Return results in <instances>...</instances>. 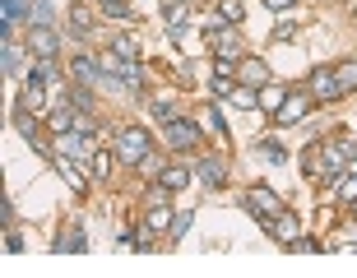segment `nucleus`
<instances>
[{"mask_svg":"<svg viewBox=\"0 0 357 278\" xmlns=\"http://www.w3.org/2000/svg\"><path fill=\"white\" fill-rule=\"evenodd\" d=\"M153 153V139H149L144 125H126V130L116 134V158L121 162H130V167H139V162Z\"/></svg>","mask_w":357,"mask_h":278,"instance_id":"obj_1","label":"nucleus"},{"mask_svg":"<svg viewBox=\"0 0 357 278\" xmlns=\"http://www.w3.org/2000/svg\"><path fill=\"white\" fill-rule=\"evenodd\" d=\"M246 209L255 213V218H260V223H274L278 213H283V199L274 195V190H269V185H251V195H246Z\"/></svg>","mask_w":357,"mask_h":278,"instance_id":"obj_2","label":"nucleus"},{"mask_svg":"<svg viewBox=\"0 0 357 278\" xmlns=\"http://www.w3.org/2000/svg\"><path fill=\"white\" fill-rule=\"evenodd\" d=\"M306 111H311V93H306V88H292V93H288V102L274 111V121H278V125H302Z\"/></svg>","mask_w":357,"mask_h":278,"instance_id":"obj_3","label":"nucleus"},{"mask_svg":"<svg viewBox=\"0 0 357 278\" xmlns=\"http://www.w3.org/2000/svg\"><path fill=\"white\" fill-rule=\"evenodd\" d=\"M162 139H167L172 148H195L199 144V125H195V121H185V116H176V121L162 125Z\"/></svg>","mask_w":357,"mask_h":278,"instance_id":"obj_4","label":"nucleus"},{"mask_svg":"<svg viewBox=\"0 0 357 278\" xmlns=\"http://www.w3.org/2000/svg\"><path fill=\"white\" fill-rule=\"evenodd\" d=\"M311 93H316L320 102H334V98H344V84H339V75H334L330 65H320L316 75H311Z\"/></svg>","mask_w":357,"mask_h":278,"instance_id":"obj_5","label":"nucleus"},{"mask_svg":"<svg viewBox=\"0 0 357 278\" xmlns=\"http://www.w3.org/2000/svg\"><path fill=\"white\" fill-rule=\"evenodd\" d=\"M237 79L246 84V88H265L269 84V65L255 61V56H246V61H237Z\"/></svg>","mask_w":357,"mask_h":278,"instance_id":"obj_6","label":"nucleus"},{"mask_svg":"<svg viewBox=\"0 0 357 278\" xmlns=\"http://www.w3.org/2000/svg\"><path fill=\"white\" fill-rule=\"evenodd\" d=\"M56 47H61V42H56V28H33V33H28V52L38 56V61H52Z\"/></svg>","mask_w":357,"mask_h":278,"instance_id":"obj_7","label":"nucleus"},{"mask_svg":"<svg viewBox=\"0 0 357 278\" xmlns=\"http://www.w3.org/2000/svg\"><path fill=\"white\" fill-rule=\"evenodd\" d=\"M213 56H227V61H241V38L232 28H213Z\"/></svg>","mask_w":357,"mask_h":278,"instance_id":"obj_8","label":"nucleus"},{"mask_svg":"<svg viewBox=\"0 0 357 278\" xmlns=\"http://www.w3.org/2000/svg\"><path fill=\"white\" fill-rule=\"evenodd\" d=\"M70 75H75V84H107L102 65L89 61V56H75V61H70Z\"/></svg>","mask_w":357,"mask_h":278,"instance_id":"obj_9","label":"nucleus"},{"mask_svg":"<svg viewBox=\"0 0 357 278\" xmlns=\"http://www.w3.org/2000/svg\"><path fill=\"white\" fill-rule=\"evenodd\" d=\"M269 232H274V237L283 241V246H292V241H297V232H302V223H297V218H292V213L283 209V213L274 218V223H269Z\"/></svg>","mask_w":357,"mask_h":278,"instance_id":"obj_10","label":"nucleus"},{"mask_svg":"<svg viewBox=\"0 0 357 278\" xmlns=\"http://www.w3.org/2000/svg\"><path fill=\"white\" fill-rule=\"evenodd\" d=\"M149 204H153V209H149V232H167V227H172L176 223V218H172V209H167V199H149Z\"/></svg>","mask_w":357,"mask_h":278,"instance_id":"obj_11","label":"nucleus"},{"mask_svg":"<svg viewBox=\"0 0 357 278\" xmlns=\"http://www.w3.org/2000/svg\"><path fill=\"white\" fill-rule=\"evenodd\" d=\"M52 167H56V172H61V176H66V181L75 185L79 195H89V181H84V176L75 172V162H70V153H56V158H52Z\"/></svg>","mask_w":357,"mask_h":278,"instance_id":"obj_12","label":"nucleus"},{"mask_svg":"<svg viewBox=\"0 0 357 278\" xmlns=\"http://www.w3.org/2000/svg\"><path fill=\"white\" fill-rule=\"evenodd\" d=\"M223 176H227L223 158H199V181L209 185V190H218V185H223Z\"/></svg>","mask_w":357,"mask_h":278,"instance_id":"obj_13","label":"nucleus"},{"mask_svg":"<svg viewBox=\"0 0 357 278\" xmlns=\"http://www.w3.org/2000/svg\"><path fill=\"white\" fill-rule=\"evenodd\" d=\"M288 84H274V79H269L265 84V88H260V107H265V111H278V107H283V102H288Z\"/></svg>","mask_w":357,"mask_h":278,"instance_id":"obj_14","label":"nucleus"},{"mask_svg":"<svg viewBox=\"0 0 357 278\" xmlns=\"http://www.w3.org/2000/svg\"><path fill=\"white\" fill-rule=\"evenodd\" d=\"M162 190H185V185H190V172H185L181 162H172V167H162Z\"/></svg>","mask_w":357,"mask_h":278,"instance_id":"obj_15","label":"nucleus"},{"mask_svg":"<svg viewBox=\"0 0 357 278\" xmlns=\"http://www.w3.org/2000/svg\"><path fill=\"white\" fill-rule=\"evenodd\" d=\"M28 0H0V24H19V19H28Z\"/></svg>","mask_w":357,"mask_h":278,"instance_id":"obj_16","label":"nucleus"},{"mask_svg":"<svg viewBox=\"0 0 357 278\" xmlns=\"http://www.w3.org/2000/svg\"><path fill=\"white\" fill-rule=\"evenodd\" d=\"M334 199H339V204H353V209H357V172L344 176V181H334Z\"/></svg>","mask_w":357,"mask_h":278,"instance_id":"obj_17","label":"nucleus"},{"mask_svg":"<svg viewBox=\"0 0 357 278\" xmlns=\"http://www.w3.org/2000/svg\"><path fill=\"white\" fill-rule=\"evenodd\" d=\"M28 19H33V28H52V19H56L52 0H33V10H28Z\"/></svg>","mask_w":357,"mask_h":278,"instance_id":"obj_18","label":"nucleus"},{"mask_svg":"<svg viewBox=\"0 0 357 278\" xmlns=\"http://www.w3.org/2000/svg\"><path fill=\"white\" fill-rule=\"evenodd\" d=\"M56 251H89V237H84L79 227H66V237L56 241Z\"/></svg>","mask_w":357,"mask_h":278,"instance_id":"obj_19","label":"nucleus"},{"mask_svg":"<svg viewBox=\"0 0 357 278\" xmlns=\"http://www.w3.org/2000/svg\"><path fill=\"white\" fill-rule=\"evenodd\" d=\"M98 5H102V14H107V19H126V24L135 19V10L126 5V0H98Z\"/></svg>","mask_w":357,"mask_h":278,"instance_id":"obj_20","label":"nucleus"},{"mask_svg":"<svg viewBox=\"0 0 357 278\" xmlns=\"http://www.w3.org/2000/svg\"><path fill=\"white\" fill-rule=\"evenodd\" d=\"M334 75H339L344 93H353V88H357V61H344V65H334Z\"/></svg>","mask_w":357,"mask_h":278,"instance_id":"obj_21","label":"nucleus"},{"mask_svg":"<svg viewBox=\"0 0 357 278\" xmlns=\"http://www.w3.org/2000/svg\"><path fill=\"white\" fill-rule=\"evenodd\" d=\"M33 79L38 84H61V70H56L52 61H38V65H33Z\"/></svg>","mask_w":357,"mask_h":278,"instance_id":"obj_22","label":"nucleus"},{"mask_svg":"<svg viewBox=\"0 0 357 278\" xmlns=\"http://www.w3.org/2000/svg\"><path fill=\"white\" fill-rule=\"evenodd\" d=\"M70 107H75V111H93V93L84 88V84H75V88H70Z\"/></svg>","mask_w":357,"mask_h":278,"instance_id":"obj_23","label":"nucleus"},{"mask_svg":"<svg viewBox=\"0 0 357 278\" xmlns=\"http://www.w3.org/2000/svg\"><path fill=\"white\" fill-rule=\"evenodd\" d=\"M149 107H153V116H158L162 125H167V121H176V107H172V98H153Z\"/></svg>","mask_w":357,"mask_h":278,"instance_id":"obj_24","label":"nucleus"},{"mask_svg":"<svg viewBox=\"0 0 357 278\" xmlns=\"http://www.w3.org/2000/svg\"><path fill=\"white\" fill-rule=\"evenodd\" d=\"M112 52L126 56V61H139V42H135V38H116V42H112Z\"/></svg>","mask_w":357,"mask_h":278,"instance_id":"obj_25","label":"nucleus"},{"mask_svg":"<svg viewBox=\"0 0 357 278\" xmlns=\"http://www.w3.org/2000/svg\"><path fill=\"white\" fill-rule=\"evenodd\" d=\"M185 19H190V5H185V0H172V5H167V24L181 28Z\"/></svg>","mask_w":357,"mask_h":278,"instance_id":"obj_26","label":"nucleus"},{"mask_svg":"<svg viewBox=\"0 0 357 278\" xmlns=\"http://www.w3.org/2000/svg\"><path fill=\"white\" fill-rule=\"evenodd\" d=\"M19 102H24V107H42V84H38V79H28L24 93H19Z\"/></svg>","mask_w":357,"mask_h":278,"instance_id":"obj_27","label":"nucleus"},{"mask_svg":"<svg viewBox=\"0 0 357 278\" xmlns=\"http://www.w3.org/2000/svg\"><path fill=\"white\" fill-rule=\"evenodd\" d=\"M204 125H209L218 139H227V125H223V116H218V107H204Z\"/></svg>","mask_w":357,"mask_h":278,"instance_id":"obj_28","label":"nucleus"},{"mask_svg":"<svg viewBox=\"0 0 357 278\" xmlns=\"http://www.w3.org/2000/svg\"><path fill=\"white\" fill-rule=\"evenodd\" d=\"M209 93H213V98H232V93H237V88H232V75H213Z\"/></svg>","mask_w":357,"mask_h":278,"instance_id":"obj_29","label":"nucleus"},{"mask_svg":"<svg viewBox=\"0 0 357 278\" xmlns=\"http://www.w3.org/2000/svg\"><path fill=\"white\" fill-rule=\"evenodd\" d=\"M255 153H260V158H265V162H274V167H278V162H283V158H288V153H283V144H260V148H255Z\"/></svg>","mask_w":357,"mask_h":278,"instance_id":"obj_30","label":"nucleus"},{"mask_svg":"<svg viewBox=\"0 0 357 278\" xmlns=\"http://www.w3.org/2000/svg\"><path fill=\"white\" fill-rule=\"evenodd\" d=\"M112 158L116 153H93V176H112Z\"/></svg>","mask_w":357,"mask_h":278,"instance_id":"obj_31","label":"nucleus"},{"mask_svg":"<svg viewBox=\"0 0 357 278\" xmlns=\"http://www.w3.org/2000/svg\"><path fill=\"white\" fill-rule=\"evenodd\" d=\"M218 10H223V19H227V24H241V14H246V10H241V0H223Z\"/></svg>","mask_w":357,"mask_h":278,"instance_id":"obj_32","label":"nucleus"},{"mask_svg":"<svg viewBox=\"0 0 357 278\" xmlns=\"http://www.w3.org/2000/svg\"><path fill=\"white\" fill-rule=\"evenodd\" d=\"M232 102H237V107H255V102H260V93H255V88H237V93H232Z\"/></svg>","mask_w":357,"mask_h":278,"instance_id":"obj_33","label":"nucleus"},{"mask_svg":"<svg viewBox=\"0 0 357 278\" xmlns=\"http://www.w3.org/2000/svg\"><path fill=\"white\" fill-rule=\"evenodd\" d=\"M89 28H93V14H89V10H75V33H79V38H84Z\"/></svg>","mask_w":357,"mask_h":278,"instance_id":"obj_34","label":"nucleus"},{"mask_svg":"<svg viewBox=\"0 0 357 278\" xmlns=\"http://www.w3.org/2000/svg\"><path fill=\"white\" fill-rule=\"evenodd\" d=\"M139 172H144V176H162V162H158V158H153V153H149V158H144V162H139Z\"/></svg>","mask_w":357,"mask_h":278,"instance_id":"obj_35","label":"nucleus"},{"mask_svg":"<svg viewBox=\"0 0 357 278\" xmlns=\"http://www.w3.org/2000/svg\"><path fill=\"white\" fill-rule=\"evenodd\" d=\"M5 251H24V237H19L14 227H5Z\"/></svg>","mask_w":357,"mask_h":278,"instance_id":"obj_36","label":"nucleus"},{"mask_svg":"<svg viewBox=\"0 0 357 278\" xmlns=\"http://www.w3.org/2000/svg\"><path fill=\"white\" fill-rule=\"evenodd\" d=\"M274 38H278V42H288V38H297V24H278V28H274Z\"/></svg>","mask_w":357,"mask_h":278,"instance_id":"obj_37","label":"nucleus"},{"mask_svg":"<svg viewBox=\"0 0 357 278\" xmlns=\"http://www.w3.org/2000/svg\"><path fill=\"white\" fill-rule=\"evenodd\" d=\"M265 5H269V10H274V14H283V10H292L297 0H265Z\"/></svg>","mask_w":357,"mask_h":278,"instance_id":"obj_38","label":"nucleus"},{"mask_svg":"<svg viewBox=\"0 0 357 278\" xmlns=\"http://www.w3.org/2000/svg\"><path fill=\"white\" fill-rule=\"evenodd\" d=\"M353 14H357V10H353Z\"/></svg>","mask_w":357,"mask_h":278,"instance_id":"obj_39","label":"nucleus"}]
</instances>
